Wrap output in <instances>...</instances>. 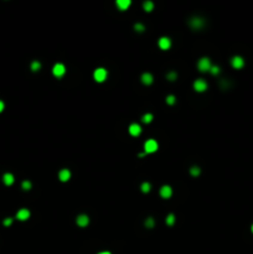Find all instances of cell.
Returning <instances> with one entry per match:
<instances>
[{"label": "cell", "mask_w": 253, "mask_h": 254, "mask_svg": "<svg viewBox=\"0 0 253 254\" xmlns=\"http://www.w3.org/2000/svg\"><path fill=\"white\" fill-rule=\"evenodd\" d=\"M171 195H173V188L169 185H165L160 188V196H161L163 198H170Z\"/></svg>", "instance_id": "obj_10"}, {"label": "cell", "mask_w": 253, "mask_h": 254, "mask_svg": "<svg viewBox=\"0 0 253 254\" xmlns=\"http://www.w3.org/2000/svg\"><path fill=\"white\" fill-rule=\"evenodd\" d=\"M4 108H5V104H4V102H3V101H0V113H1V112L4 110Z\"/></svg>", "instance_id": "obj_30"}, {"label": "cell", "mask_w": 253, "mask_h": 254, "mask_svg": "<svg viewBox=\"0 0 253 254\" xmlns=\"http://www.w3.org/2000/svg\"><path fill=\"white\" fill-rule=\"evenodd\" d=\"M76 223H77L80 227H87L88 223H89V217L87 215H80L77 217V219H76Z\"/></svg>", "instance_id": "obj_13"}, {"label": "cell", "mask_w": 253, "mask_h": 254, "mask_svg": "<svg viewBox=\"0 0 253 254\" xmlns=\"http://www.w3.org/2000/svg\"><path fill=\"white\" fill-rule=\"evenodd\" d=\"M21 187H22V190L29 191L30 188L32 187V185H31V182H30V181H24V182L21 184Z\"/></svg>", "instance_id": "obj_26"}, {"label": "cell", "mask_w": 253, "mask_h": 254, "mask_svg": "<svg viewBox=\"0 0 253 254\" xmlns=\"http://www.w3.org/2000/svg\"><path fill=\"white\" fill-rule=\"evenodd\" d=\"M200 173H201V169L199 167V166H192L191 169H190V174L192 175V176H199L200 175Z\"/></svg>", "instance_id": "obj_22"}, {"label": "cell", "mask_w": 253, "mask_h": 254, "mask_svg": "<svg viewBox=\"0 0 253 254\" xmlns=\"http://www.w3.org/2000/svg\"><path fill=\"white\" fill-rule=\"evenodd\" d=\"M134 29H135V31H138V32H143L145 30V26L143 25V24H135V25H134Z\"/></svg>", "instance_id": "obj_27"}, {"label": "cell", "mask_w": 253, "mask_h": 254, "mask_svg": "<svg viewBox=\"0 0 253 254\" xmlns=\"http://www.w3.org/2000/svg\"><path fill=\"white\" fill-rule=\"evenodd\" d=\"M166 103H167L169 105L175 104V103H176V97H175V96H173V94L167 96V97H166Z\"/></svg>", "instance_id": "obj_25"}, {"label": "cell", "mask_w": 253, "mask_h": 254, "mask_svg": "<svg viewBox=\"0 0 253 254\" xmlns=\"http://www.w3.org/2000/svg\"><path fill=\"white\" fill-rule=\"evenodd\" d=\"M231 64H232L233 68L241 70V68L244 66V60H243V57H241V56H234V57H232Z\"/></svg>", "instance_id": "obj_8"}, {"label": "cell", "mask_w": 253, "mask_h": 254, "mask_svg": "<svg viewBox=\"0 0 253 254\" xmlns=\"http://www.w3.org/2000/svg\"><path fill=\"white\" fill-rule=\"evenodd\" d=\"M41 68V63L39 62V61H32V63H31V70L33 71V72H36V71H39Z\"/></svg>", "instance_id": "obj_24"}, {"label": "cell", "mask_w": 253, "mask_h": 254, "mask_svg": "<svg viewBox=\"0 0 253 254\" xmlns=\"http://www.w3.org/2000/svg\"><path fill=\"white\" fill-rule=\"evenodd\" d=\"M154 119V116L151 113H147V114H144V116H143V118H141V120L144 121V123H151V120Z\"/></svg>", "instance_id": "obj_19"}, {"label": "cell", "mask_w": 253, "mask_h": 254, "mask_svg": "<svg viewBox=\"0 0 253 254\" xmlns=\"http://www.w3.org/2000/svg\"><path fill=\"white\" fill-rule=\"evenodd\" d=\"M11 223H13V218H6L4 221V226H6V227H9Z\"/></svg>", "instance_id": "obj_29"}, {"label": "cell", "mask_w": 253, "mask_h": 254, "mask_svg": "<svg viewBox=\"0 0 253 254\" xmlns=\"http://www.w3.org/2000/svg\"><path fill=\"white\" fill-rule=\"evenodd\" d=\"M158 45H159V47L161 48V50L166 51V50H169V48L171 47V40L169 37H166V36H163V37L159 39Z\"/></svg>", "instance_id": "obj_7"}, {"label": "cell", "mask_w": 253, "mask_h": 254, "mask_svg": "<svg viewBox=\"0 0 253 254\" xmlns=\"http://www.w3.org/2000/svg\"><path fill=\"white\" fill-rule=\"evenodd\" d=\"M58 178L62 182H67L71 178V171L68 169H62L60 173H58Z\"/></svg>", "instance_id": "obj_12"}, {"label": "cell", "mask_w": 253, "mask_h": 254, "mask_svg": "<svg viewBox=\"0 0 253 254\" xmlns=\"http://www.w3.org/2000/svg\"><path fill=\"white\" fill-rule=\"evenodd\" d=\"M14 175L13 174H4V176H3V181H4V184L6 185V186H10V185H13L14 184Z\"/></svg>", "instance_id": "obj_16"}, {"label": "cell", "mask_w": 253, "mask_h": 254, "mask_svg": "<svg viewBox=\"0 0 253 254\" xmlns=\"http://www.w3.org/2000/svg\"><path fill=\"white\" fill-rule=\"evenodd\" d=\"M16 218L19 221H26L30 218V211L28 208H21L18 211V213H16Z\"/></svg>", "instance_id": "obj_11"}, {"label": "cell", "mask_w": 253, "mask_h": 254, "mask_svg": "<svg viewBox=\"0 0 253 254\" xmlns=\"http://www.w3.org/2000/svg\"><path fill=\"white\" fill-rule=\"evenodd\" d=\"M211 66H212V64H211V61H210V59H207V57H202V59H200L199 62H197V68L201 72L210 71Z\"/></svg>", "instance_id": "obj_4"}, {"label": "cell", "mask_w": 253, "mask_h": 254, "mask_svg": "<svg viewBox=\"0 0 253 254\" xmlns=\"http://www.w3.org/2000/svg\"><path fill=\"white\" fill-rule=\"evenodd\" d=\"M130 4H132L130 0H118V1H117V6L119 7V10H122V11L128 9V7L130 6Z\"/></svg>", "instance_id": "obj_15"}, {"label": "cell", "mask_w": 253, "mask_h": 254, "mask_svg": "<svg viewBox=\"0 0 253 254\" xmlns=\"http://www.w3.org/2000/svg\"><path fill=\"white\" fill-rule=\"evenodd\" d=\"M52 73H54V76L57 77V78L62 77L65 73H66V67H65V64H63V63H56L55 66L52 67Z\"/></svg>", "instance_id": "obj_6"}, {"label": "cell", "mask_w": 253, "mask_h": 254, "mask_svg": "<svg viewBox=\"0 0 253 254\" xmlns=\"http://www.w3.org/2000/svg\"><path fill=\"white\" fill-rule=\"evenodd\" d=\"M144 224H145V227H147V228H153V227H154V224H155L154 218H153V217H148V218L145 219Z\"/></svg>", "instance_id": "obj_21"}, {"label": "cell", "mask_w": 253, "mask_h": 254, "mask_svg": "<svg viewBox=\"0 0 253 254\" xmlns=\"http://www.w3.org/2000/svg\"><path fill=\"white\" fill-rule=\"evenodd\" d=\"M140 79H141V83H143V84L149 86V84L153 83L154 77H153V75H151V73L145 72V73H143V75H141V78H140Z\"/></svg>", "instance_id": "obj_14"}, {"label": "cell", "mask_w": 253, "mask_h": 254, "mask_svg": "<svg viewBox=\"0 0 253 254\" xmlns=\"http://www.w3.org/2000/svg\"><path fill=\"white\" fill-rule=\"evenodd\" d=\"M140 188H141V192L148 193V192L151 190V185H150L149 182H143L141 186H140Z\"/></svg>", "instance_id": "obj_20"}, {"label": "cell", "mask_w": 253, "mask_h": 254, "mask_svg": "<svg viewBox=\"0 0 253 254\" xmlns=\"http://www.w3.org/2000/svg\"><path fill=\"white\" fill-rule=\"evenodd\" d=\"M108 77V72L106 68L103 67H99V68H96V71L93 72V78L96 82H98V83H102V82H104Z\"/></svg>", "instance_id": "obj_1"}, {"label": "cell", "mask_w": 253, "mask_h": 254, "mask_svg": "<svg viewBox=\"0 0 253 254\" xmlns=\"http://www.w3.org/2000/svg\"><path fill=\"white\" fill-rule=\"evenodd\" d=\"M208 84H207V82L205 79H202V78H199L196 79L195 82H193V89H195L196 92H205L206 89H207Z\"/></svg>", "instance_id": "obj_5"}, {"label": "cell", "mask_w": 253, "mask_h": 254, "mask_svg": "<svg viewBox=\"0 0 253 254\" xmlns=\"http://www.w3.org/2000/svg\"><path fill=\"white\" fill-rule=\"evenodd\" d=\"M189 26L192 30H200L205 26V20L199 18V16H195V18H191L189 20Z\"/></svg>", "instance_id": "obj_3"}, {"label": "cell", "mask_w": 253, "mask_h": 254, "mask_svg": "<svg viewBox=\"0 0 253 254\" xmlns=\"http://www.w3.org/2000/svg\"><path fill=\"white\" fill-rule=\"evenodd\" d=\"M129 134L132 136H139L140 133H141V127L139 124H137V123H133V124L129 125Z\"/></svg>", "instance_id": "obj_9"}, {"label": "cell", "mask_w": 253, "mask_h": 254, "mask_svg": "<svg viewBox=\"0 0 253 254\" xmlns=\"http://www.w3.org/2000/svg\"><path fill=\"white\" fill-rule=\"evenodd\" d=\"M166 78L170 81V82H173V81H175L176 78H178V73L176 72H174V71H171V72H169L167 75H166Z\"/></svg>", "instance_id": "obj_23"}, {"label": "cell", "mask_w": 253, "mask_h": 254, "mask_svg": "<svg viewBox=\"0 0 253 254\" xmlns=\"http://www.w3.org/2000/svg\"><path fill=\"white\" fill-rule=\"evenodd\" d=\"M143 7H144V10L147 13H150L151 10L154 9V3L153 1H145L144 4H143Z\"/></svg>", "instance_id": "obj_17"}, {"label": "cell", "mask_w": 253, "mask_h": 254, "mask_svg": "<svg viewBox=\"0 0 253 254\" xmlns=\"http://www.w3.org/2000/svg\"><path fill=\"white\" fill-rule=\"evenodd\" d=\"M175 221H176L175 216H174L173 213H170V215H167V216H166V219H165V222H166V224H167V226H174Z\"/></svg>", "instance_id": "obj_18"}, {"label": "cell", "mask_w": 253, "mask_h": 254, "mask_svg": "<svg viewBox=\"0 0 253 254\" xmlns=\"http://www.w3.org/2000/svg\"><path fill=\"white\" fill-rule=\"evenodd\" d=\"M159 149V144L154 139H149V140L145 141L144 144V151L145 154H153Z\"/></svg>", "instance_id": "obj_2"}, {"label": "cell", "mask_w": 253, "mask_h": 254, "mask_svg": "<svg viewBox=\"0 0 253 254\" xmlns=\"http://www.w3.org/2000/svg\"><path fill=\"white\" fill-rule=\"evenodd\" d=\"M210 72L212 73V75H217V73H220V67H218V66H211Z\"/></svg>", "instance_id": "obj_28"}, {"label": "cell", "mask_w": 253, "mask_h": 254, "mask_svg": "<svg viewBox=\"0 0 253 254\" xmlns=\"http://www.w3.org/2000/svg\"><path fill=\"white\" fill-rule=\"evenodd\" d=\"M98 254H111V252H100V253H98Z\"/></svg>", "instance_id": "obj_31"}, {"label": "cell", "mask_w": 253, "mask_h": 254, "mask_svg": "<svg viewBox=\"0 0 253 254\" xmlns=\"http://www.w3.org/2000/svg\"><path fill=\"white\" fill-rule=\"evenodd\" d=\"M251 229H252V233H253V224H252V227H251Z\"/></svg>", "instance_id": "obj_32"}]
</instances>
